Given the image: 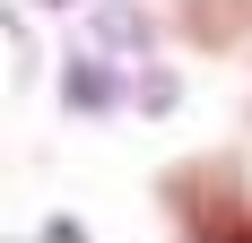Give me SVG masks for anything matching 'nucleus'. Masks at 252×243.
Listing matches in <instances>:
<instances>
[{
    "label": "nucleus",
    "mask_w": 252,
    "mask_h": 243,
    "mask_svg": "<svg viewBox=\"0 0 252 243\" xmlns=\"http://www.w3.org/2000/svg\"><path fill=\"white\" fill-rule=\"evenodd\" d=\"M165 209L183 243H252V200L235 165H174L165 174Z\"/></svg>",
    "instance_id": "1"
},
{
    "label": "nucleus",
    "mask_w": 252,
    "mask_h": 243,
    "mask_svg": "<svg viewBox=\"0 0 252 243\" xmlns=\"http://www.w3.org/2000/svg\"><path fill=\"white\" fill-rule=\"evenodd\" d=\"M183 26L200 44H244L252 35V0H183Z\"/></svg>",
    "instance_id": "2"
}]
</instances>
